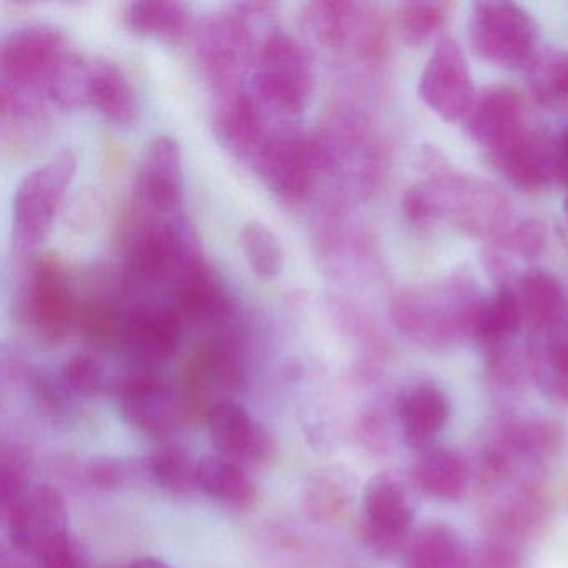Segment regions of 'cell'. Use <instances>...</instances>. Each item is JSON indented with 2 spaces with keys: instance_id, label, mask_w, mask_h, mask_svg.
Instances as JSON below:
<instances>
[{
  "instance_id": "cell-45",
  "label": "cell",
  "mask_w": 568,
  "mask_h": 568,
  "mask_svg": "<svg viewBox=\"0 0 568 568\" xmlns=\"http://www.w3.org/2000/svg\"><path fill=\"white\" fill-rule=\"evenodd\" d=\"M0 568H38L36 560L22 551L16 550L14 547L4 548L0 555Z\"/></svg>"
},
{
  "instance_id": "cell-39",
  "label": "cell",
  "mask_w": 568,
  "mask_h": 568,
  "mask_svg": "<svg viewBox=\"0 0 568 568\" xmlns=\"http://www.w3.org/2000/svg\"><path fill=\"white\" fill-rule=\"evenodd\" d=\"M31 467L24 452L16 447L2 448L0 454V510L11 507L31 488Z\"/></svg>"
},
{
  "instance_id": "cell-1",
  "label": "cell",
  "mask_w": 568,
  "mask_h": 568,
  "mask_svg": "<svg viewBox=\"0 0 568 568\" xmlns=\"http://www.w3.org/2000/svg\"><path fill=\"white\" fill-rule=\"evenodd\" d=\"M252 92L285 125L302 118L315 89L311 52L294 36L271 31L258 44Z\"/></svg>"
},
{
  "instance_id": "cell-18",
  "label": "cell",
  "mask_w": 568,
  "mask_h": 568,
  "mask_svg": "<svg viewBox=\"0 0 568 568\" xmlns=\"http://www.w3.org/2000/svg\"><path fill=\"white\" fill-rule=\"evenodd\" d=\"M555 141L525 129L500 148L488 152L491 164L515 187L525 192L540 191L555 182Z\"/></svg>"
},
{
  "instance_id": "cell-7",
  "label": "cell",
  "mask_w": 568,
  "mask_h": 568,
  "mask_svg": "<svg viewBox=\"0 0 568 568\" xmlns=\"http://www.w3.org/2000/svg\"><path fill=\"white\" fill-rule=\"evenodd\" d=\"M22 312L29 327L45 344H59L78 325V301L64 265L54 255H41L32 264Z\"/></svg>"
},
{
  "instance_id": "cell-30",
  "label": "cell",
  "mask_w": 568,
  "mask_h": 568,
  "mask_svg": "<svg viewBox=\"0 0 568 568\" xmlns=\"http://www.w3.org/2000/svg\"><path fill=\"white\" fill-rule=\"evenodd\" d=\"M527 81L535 98L555 104L568 98V52L538 49L527 64Z\"/></svg>"
},
{
  "instance_id": "cell-24",
  "label": "cell",
  "mask_w": 568,
  "mask_h": 568,
  "mask_svg": "<svg viewBox=\"0 0 568 568\" xmlns=\"http://www.w3.org/2000/svg\"><path fill=\"white\" fill-rule=\"evenodd\" d=\"M514 291L524 322L535 332L547 331L568 317L567 292L548 272H525Z\"/></svg>"
},
{
  "instance_id": "cell-15",
  "label": "cell",
  "mask_w": 568,
  "mask_h": 568,
  "mask_svg": "<svg viewBox=\"0 0 568 568\" xmlns=\"http://www.w3.org/2000/svg\"><path fill=\"white\" fill-rule=\"evenodd\" d=\"M2 517L12 547L32 558L45 544L69 531L68 505L61 491L49 485L29 488L2 511Z\"/></svg>"
},
{
  "instance_id": "cell-6",
  "label": "cell",
  "mask_w": 568,
  "mask_h": 568,
  "mask_svg": "<svg viewBox=\"0 0 568 568\" xmlns=\"http://www.w3.org/2000/svg\"><path fill=\"white\" fill-rule=\"evenodd\" d=\"M471 51L501 69L527 68L537 48L534 19L511 2H478L467 28Z\"/></svg>"
},
{
  "instance_id": "cell-2",
  "label": "cell",
  "mask_w": 568,
  "mask_h": 568,
  "mask_svg": "<svg viewBox=\"0 0 568 568\" xmlns=\"http://www.w3.org/2000/svg\"><path fill=\"white\" fill-rule=\"evenodd\" d=\"M251 12L242 4L205 16L195 32V54L215 94L244 88L245 72L255 64L258 45L252 31Z\"/></svg>"
},
{
  "instance_id": "cell-34",
  "label": "cell",
  "mask_w": 568,
  "mask_h": 568,
  "mask_svg": "<svg viewBox=\"0 0 568 568\" xmlns=\"http://www.w3.org/2000/svg\"><path fill=\"white\" fill-rule=\"evenodd\" d=\"M345 485L334 471H321L305 487V510L314 520L332 521L344 511L347 504Z\"/></svg>"
},
{
  "instance_id": "cell-19",
  "label": "cell",
  "mask_w": 568,
  "mask_h": 568,
  "mask_svg": "<svg viewBox=\"0 0 568 568\" xmlns=\"http://www.w3.org/2000/svg\"><path fill=\"white\" fill-rule=\"evenodd\" d=\"M410 481L422 495L432 500L457 501L470 488V462L454 448H425L418 452L412 465Z\"/></svg>"
},
{
  "instance_id": "cell-9",
  "label": "cell",
  "mask_w": 568,
  "mask_h": 568,
  "mask_svg": "<svg viewBox=\"0 0 568 568\" xmlns=\"http://www.w3.org/2000/svg\"><path fill=\"white\" fill-rule=\"evenodd\" d=\"M212 128L219 144L252 169L272 139L282 129L294 125L278 122L258 101L252 89L248 91L241 88L219 95Z\"/></svg>"
},
{
  "instance_id": "cell-3",
  "label": "cell",
  "mask_w": 568,
  "mask_h": 568,
  "mask_svg": "<svg viewBox=\"0 0 568 568\" xmlns=\"http://www.w3.org/2000/svg\"><path fill=\"white\" fill-rule=\"evenodd\" d=\"M64 32L54 26H24L0 44V89L48 104V85L71 51Z\"/></svg>"
},
{
  "instance_id": "cell-17",
  "label": "cell",
  "mask_w": 568,
  "mask_h": 568,
  "mask_svg": "<svg viewBox=\"0 0 568 568\" xmlns=\"http://www.w3.org/2000/svg\"><path fill=\"white\" fill-rule=\"evenodd\" d=\"M468 135L488 152L500 148L527 129L521 95L505 85H491L475 95L465 118Z\"/></svg>"
},
{
  "instance_id": "cell-16",
  "label": "cell",
  "mask_w": 568,
  "mask_h": 568,
  "mask_svg": "<svg viewBox=\"0 0 568 568\" xmlns=\"http://www.w3.org/2000/svg\"><path fill=\"white\" fill-rule=\"evenodd\" d=\"M184 321L172 307L134 308L129 312L122 347L144 371L171 361L182 342Z\"/></svg>"
},
{
  "instance_id": "cell-33",
  "label": "cell",
  "mask_w": 568,
  "mask_h": 568,
  "mask_svg": "<svg viewBox=\"0 0 568 568\" xmlns=\"http://www.w3.org/2000/svg\"><path fill=\"white\" fill-rule=\"evenodd\" d=\"M48 99L55 108L75 111L89 104V62L74 49L62 59L48 85Z\"/></svg>"
},
{
  "instance_id": "cell-13",
  "label": "cell",
  "mask_w": 568,
  "mask_h": 568,
  "mask_svg": "<svg viewBox=\"0 0 568 568\" xmlns=\"http://www.w3.org/2000/svg\"><path fill=\"white\" fill-rule=\"evenodd\" d=\"M122 417L149 437L164 438L184 417L181 394L152 371L135 372L118 387Z\"/></svg>"
},
{
  "instance_id": "cell-28",
  "label": "cell",
  "mask_w": 568,
  "mask_h": 568,
  "mask_svg": "<svg viewBox=\"0 0 568 568\" xmlns=\"http://www.w3.org/2000/svg\"><path fill=\"white\" fill-rule=\"evenodd\" d=\"M524 324L520 305L514 288L500 287L490 297L478 302L468 327V335L485 345L510 341Z\"/></svg>"
},
{
  "instance_id": "cell-4",
  "label": "cell",
  "mask_w": 568,
  "mask_h": 568,
  "mask_svg": "<svg viewBox=\"0 0 568 568\" xmlns=\"http://www.w3.org/2000/svg\"><path fill=\"white\" fill-rule=\"evenodd\" d=\"M252 171L278 201L301 205L314 194L315 184L322 174H327L328 165L317 134L285 128L272 139Z\"/></svg>"
},
{
  "instance_id": "cell-40",
  "label": "cell",
  "mask_w": 568,
  "mask_h": 568,
  "mask_svg": "<svg viewBox=\"0 0 568 568\" xmlns=\"http://www.w3.org/2000/svg\"><path fill=\"white\" fill-rule=\"evenodd\" d=\"M34 560L38 568H89L88 554L71 530L45 544Z\"/></svg>"
},
{
  "instance_id": "cell-8",
  "label": "cell",
  "mask_w": 568,
  "mask_h": 568,
  "mask_svg": "<svg viewBox=\"0 0 568 568\" xmlns=\"http://www.w3.org/2000/svg\"><path fill=\"white\" fill-rule=\"evenodd\" d=\"M244 371L231 345L209 341L185 362L182 371L181 398L185 415L204 420L209 412L241 390Z\"/></svg>"
},
{
  "instance_id": "cell-21",
  "label": "cell",
  "mask_w": 568,
  "mask_h": 568,
  "mask_svg": "<svg viewBox=\"0 0 568 568\" xmlns=\"http://www.w3.org/2000/svg\"><path fill=\"white\" fill-rule=\"evenodd\" d=\"M89 104L118 128H131L141 115V105L131 81L109 59L98 58L89 62Z\"/></svg>"
},
{
  "instance_id": "cell-11",
  "label": "cell",
  "mask_w": 568,
  "mask_h": 568,
  "mask_svg": "<svg viewBox=\"0 0 568 568\" xmlns=\"http://www.w3.org/2000/svg\"><path fill=\"white\" fill-rule=\"evenodd\" d=\"M184 192L181 145L169 135H158L145 145L142 154L135 181V205L158 217H179Z\"/></svg>"
},
{
  "instance_id": "cell-36",
  "label": "cell",
  "mask_w": 568,
  "mask_h": 568,
  "mask_svg": "<svg viewBox=\"0 0 568 568\" xmlns=\"http://www.w3.org/2000/svg\"><path fill=\"white\" fill-rule=\"evenodd\" d=\"M61 381L75 397H98L108 388L104 365L91 354H78L69 358L62 368Z\"/></svg>"
},
{
  "instance_id": "cell-41",
  "label": "cell",
  "mask_w": 568,
  "mask_h": 568,
  "mask_svg": "<svg viewBox=\"0 0 568 568\" xmlns=\"http://www.w3.org/2000/svg\"><path fill=\"white\" fill-rule=\"evenodd\" d=\"M520 555L507 544L485 545L477 558H471L470 568H520Z\"/></svg>"
},
{
  "instance_id": "cell-25",
  "label": "cell",
  "mask_w": 568,
  "mask_h": 568,
  "mask_svg": "<svg viewBox=\"0 0 568 568\" xmlns=\"http://www.w3.org/2000/svg\"><path fill=\"white\" fill-rule=\"evenodd\" d=\"M538 334L530 351L538 387L554 400L568 404V317Z\"/></svg>"
},
{
  "instance_id": "cell-44",
  "label": "cell",
  "mask_w": 568,
  "mask_h": 568,
  "mask_svg": "<svg viewBox=\"0 0 568 568\" xmlns=\"http://www.w3.org/2000/svg\"><path fill=\"white\" fill-rule=\"evenodd\" d=\"M402 207H404L405 215H407L408 219H412V221H420L425 215L430 214L432 204L424 192L410 191L405 195Z\"/></svg>"
},
{
  "instance_id": "cell-37",
  "label": "cell",
  "mask_w": 568,
  "mask_h": 568,
  "mask_svg": "<svg viewBox=\"0 0 568 568\" xmlns=\"http://www.w3.org/2000/svg\"><path fill=\"white\" fill-rule=\"evenodd\" d=\"M141 475H148V464L138 458L134 460L114 457L94 458L85 467V478L99 490H119Z\"/></svg>"
},
{
  "instance_id": "cell-46",
  "label": "cell",
  "mask_w": 568,
  "mask_h": 568,
  "mask_svg": "<svg viewBox=\"0 0 568 568\" xmlns=\"http://www.w3.org/2000/svg\"><path fill=\"white\" fill-rule=\"evenodd\" d=\"M129 568H174L171 565L165 564L161 558L155 557H141L138 560L132 561Z\"/></svg>"
},
{
  "instance_id": "cell-38",
  "label": "cell",
  "mask_w": 568,
  "mask_h": 568,
  "mask_svg": "<svg viewBox=\"0 0 568 568\" xmlns=\"http://www.w3.org/2000/svg\"><path fill=\"white\" fill-rule=\"evenodd\" d=\"M29 387L39 410L52 422H68L74 417L75 395L62 384V381L54 382L36 372L29 377Z\"/></svg>"
},
{
  "instance_id": "cell-35",
  "label": "cell",
  "mask_w": 568,
  "mask_h": 568,
  "mask_svg": "<svg viewBox=\"0 0 568 568\" xmlns=\"http://www.w3.org/2000/svg\"><path fill=\"white\" fill-rule=\"evenodd\" d=\"M444 9L434 2H408L398 11V31L412 48L424 45L444 24Z\"/></svg>"
},
{
  "instance_id": "cell-14",
  "label": "cell",
  "mask_w": 568,
  "mask_h": 568,
  "mask_svg": "<svg viewBox=\"0 0 568 568\" xmlns=\"http://www.w3.org/2000/svg\"><path fill=\"white\" fill-rule=\"evenodd\" d=\"M205 424L217 455L242 467H265L277 454L271 432L239 402L225 400L215 405Z\"/></svg>"
},
{
  "instance_id": "cell-23",
  "label": "cell",
  "mask_w": 568,
  "mask_h": 568,
  "mask_svg": "<svg viewBox=\"0 0 568 568\" xmlns=\"http://www.w3.org/2000/svg\"><path fill=\"white\" fill-rule=\"evenodd\" d=\"M404 568H470L471 557L460 535L444 524H430L407 538Z\"/></svg>"
},
{
  "instance_id": "cell-29",
  "label": "cell",
  "mask_w": 568,
  "mask_h": 568,
  "mask_svg": "<svg viewBox=\"0 0 568 568\" xmlns=\"http://www.w3.org/2000/svg\"><path fill=\"white\" fill-rule=\"evenodd\" d=\"M148 477L172 497L191 498L199 490V460L181 445L159 447L145 458Z\"/></svg>"
},
{
  "instance_id": "cell-12",
  "label": "cell",
  "mask_w": 568,
  "mask_h": 568,
  "mask_svg": "<svg viewBox=\"0 0 568 568\" xmlns=\"http://www.w3.org/2000/svg\"><path fill=\"white\" fill-rule=\"evenodd\" d=\"M418 94L444 121H464L475 101L467 58L454 39L438 42L422 72Z\"/></svg>"
},
{
  "instance_id": "cell-43",
  "label": "cell",
  "mask_w": 568,
  "mask_h": 568,
  "mask_svg": "<svg viewBox=\"0 0 568 568\" xmlns=\"http://www.w3.org/2000/svg\"><path fill=\"white\" fill-rule=\"evenodd\" d=\"M555 182L568 185V128L561 131L554 148Z\"/></svg>"
},
{
  "instance_id": "cell-31",
  "label": "cell",
  "mask_w": 568,
  "mask_h": 568,
  "mask_svg": "<svg viewBox=\"0 0 568 568\" xmlns=\"http://www.w3.org/2000/svg\"><path fill=\"white\" fill-rule=\"evenodd\" d=\"M128 315L108 298H91L79 305L78 327L95 347H122Z\"/></svg>"
},
{
  "instance_id": "cell-20",
  "label": "cell",
  "mask_w": 568,
  "mask_h": 568,
  "mask_svg": "<svg viewBox=\"0 0 568 568\" xmlns=\"http://www.w3.org/2000/svg\"><path fill=\"white\" fill-rule=\"evenodd\" d=\"M395 414L405 444L422 452L434 447L435 437L447 425L450 418V402L437 385L417 384L398 397Z\"/></svg>"
},
{
  "instance_id": "cell-47",
  "label": "cell",
  "mask_w": 568,
  "mask_h": 568,
  "mask_svg": "<svg viewBox=\"0 0 568 568\" xmlns=\"http://www.w3.org/2000/svg\"><path fill=\"white\" fill-rule=\"evenodd\" d=\"M564 211H565V215H567V219H568V185H567V195H565V201H564Z\"/></svg>"
},
{
  "instance_id": "cell-27",
  "label": "cell",
  "mask_w": 568,
  "mask_h": 568,
  "mask_svg": "<svg viewBox=\"0 0 568 568\" xmlns=\"http://www.w3.org/2000/svg\"><path fill=\"white\" fill-rule=\"evenodd\" d=\"M302 22L308 36L325 48L337 49L358 39L361 45V22L358 6L344 0H318L308 2L302 11Z\"/></svg>"
},
{
  "instance_id": "cell-5",
  "label": "cell",
  "mask_w": 568,
  "mask_h": 568,
  "mask_svg": "<svg viewBox=\"0 0 568 568\" xmlns=\"http://www.w3.org/2000/svg\"><path fill=\"white\" fill-rule=\"evenodd\" d=\"M75 169L78 158L74 152L62 149L22 179L12 205L14 239L19 247L31 251L48 237Z\"/></svg>"
},
{
  "instance_id": "cell-10",
  "label": "cell",
  "mask_w": 568,
  "mask_h": 568,
  "mask_svg": "<svg viewBox=\"0 0 568 568\" xmlns=\"http://www.w3.org/2000/svg\"><path fill=\"white\" fill-rule=\"evenodd\" d=\"M362 514V538L372 550L387 555L404 548L415 510L400 478L387 471L372 477L365 485Z\"/></svg>"
},
{
  "instance_id": "cell-22",
  "label": "cell",
  "mask_w": 568,
  "mask_h": 568,
  "mask_svg": "<svg viewBox=\"0 0 568 568\" xmlns=\"http://www.w3.org/2000/svg\"><path fill=\"white\" fill-rule=\"evenodd\" d=\"M199 490L234 511L251 510L258 498L257 484L247 468L217 454L199 460Z\"/></svg>"
},
{
  "instance_id": "cell-26",
  "label": "cell",
  "mask_w": 568,
  "mask_h": 568,
  "mask_svg": "<svg viewBox=\"0 0 568 568\" xmlns=\"http://www.w3.org/2000/svg\"><path fill=\"white\" fill-rule=\"evenodd\" d=\"M125 28L141 38L158 41H181L191 28V14L175 0H138L125 6L122 14Z\"/></svg>"
},
{
  "instance_id": "cell-32",
  "label": "cell",
  "mask_w": 568,
  "mask_h": 568,
  "mask_svg": "<svg viewBox=\"0 0 568 568\" xmlns=\"http://www.w3.org/2000/svg\"><path fill=\"white\" fill-rule=\"evenodd\" d=\"M242 251L252 272L262 281H274L284 268V248L275 232L261 221H251L241 232Z\"/></svg>"
},
{
  "instance_id": "cell-42",
  "label": "cell",
  "mask_w": 568,
  "mask_h": 568,
  "mask_svg": "<svg viewBox=\"0 0 568 568\" xmlns=\"http://www.w3.org/2000/svg\"><path fill=\"white\" fill-rule=\"evenodd\" d=\"M544 245V232L531 222L518 225L517 231L511 232L508 239V247L517 251L521 257H535Z\"/></svg>"
}]
</instances>
